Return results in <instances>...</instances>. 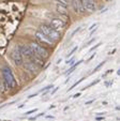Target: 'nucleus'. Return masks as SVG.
I'll return each mask as SVG.
<instances>
[{"label":"nucleus","mask_w":120,"mask_h":121,"mask_svg":"<svg viewBox=\"0 0 120 121\" xmlns=\"http://www.w3.org/2000/svg\"><path fill=\"white\" fill-rule=\"evenodd\" d=\"M36 110H38V108H34V109H32V110H29V112H25V115H31V114H33V112H36Z\"/></svg>","instance_id":"nucleus-18"},{"label":"nucleus","mask_w":120,"mask_h":121,"mask_svg":"<svg viewBox=\"0 0 120 121\" xmlns=\"http://www.w3.org/2000/svg\"><path fill=\"white\" fill-rule=\"evenodd\" d=\"M72 5L73 9L77 13H85V8L83 3L80 2V0H72Z\"/></svg>","instance_id":"nucleus-9"},{"label":"nucleus","mask_w":120,"mask_h":121,"mask_svg":"<svg viewBox=\"0 0 120 121\" xmlns=\"http://www.w3.org/2000/svg\"><path fill=\"white\" fill-rule=\"evenodd\" d=\"M97 120H104V118H103V117H102V118H100V117H98Z\"/></svg>","instance_id":"nucleus-26"},{"label":"nucleus","mask_w":120,"mask_h":121,"mask_svg":"<svg viewBox=\"0 0 120 121\" xmlns=\"http://www.w3.org/2000/svg\"><path fill=\"white\" fill-rule=\"evenodd\" d=\"M101 44H102V43H98L97 45H94V46H93V47H91V48H90V52H92L93 49H95V48H98L100 45H101Z\"/></svg>","instance_id":"nucleus-20"},{"label":"nucleus","mask_w":120,"mask_h":121,"mask_svg":"<svg viewBox=\"0 0 120 121\" xmlns=\"http://www.w3.org/2000/svg\"><path fill=\"white\" fill-rule=\"evenodd\" d=\"M97 25H98V24H93V25H92V26H91V27H90V28H89V29H90V30H91V29H92V28H93V27H95V26H97Z\"/></svg>","instance_id":"nucleus-24"},{"label":"nucleus","mask_w":120,"mask_h":121,"mask_svg":"<svg viewBox=\"0 0 120 121\" xmlns=\"http://www.w3.org/2000/svg\"><path fill=\"white\" fill-rule=\"evenodd\" d=\"M49 26L53 28V29H55L56 31L59 32L60 30L64 29V27H66V23H64L61 18H57V17H55V18L50 19Z\"/></svg>","instance_id":"nucleus-4"},{"label":"nucleus","mask_w":120,"mask_h":121,"mask_svg":"<svg viewBox=\"0 0 120 121\" xmlns=\"http://www.w3.org/2000/svg\"><path fill=\"white\" fill-rule=\"evenodd\" d=\"M104 64H105V61L101 62V63H100V64H99V65H98V66H97V68H95V69H94V70H93V73H94V72H97V71H98V70H99V69H100V68H102V66H103V65H104Z\"/></svg>","instance_id":"nucleus-16"},{"label":"nucleus","mask_w":120,"mask_h":121,"mask_svg":"<svg viewBox=\"0 0 120 121\" xmlns=\"http://www.w3.org/2000/svg\"><path fill=\"white\" fill-rule=\"evenodd\" d=\"M29 47H30V49L32 50V53H33L34 55L39 56V57L42 58V59L48 58V56H49V52H48V50L46 49L44 46L40 45L39 43L32 42V43L29 44Z\"/></svg>","instance_id":"nucleus-3"},{"label":"nucleus","mask_w":120,"mask_h":121,"mask_svg":"<svg viewBox=\"0 0 120 121\" xmlns=\"http://www.w3.org/2000/svg\"><path fill=\"white\" fill-rule=\"evenodd\" d=\"M74 61H75V59H74V58H71L70 60H68V61H67V64H70V65H73V63H74Z\"/></svg>","instance_id":"nucleus-17"},{"label":"nucleus","mask_w":120,"mask_h":121,"mask_svg":"<svg viewBox=\"0 0 120 121\" xmlns=\"http://www.w3.org/2000/svg\"><path fill=\"white\" fill-rule=\"evenodd\" d=\"M57 2H58V4H60V5H63V7H68L69 5V1L68 0H56Z\"/></svg>","instance_id":"nucleus-13"},{"label":"nucleus","mask_w":120,"mask_h":121,"mask_svg":"<svg viewBox=\"0 0 120 121\" xmlns=\"http://www.w3.org/2000/svg\"><path fill=\"white\" fill-rule=\"evenodd\" d=\"M39 31L42 32L43 34H45L46 37L52 40L54 43L57 42L58 40H60V37H61V35H60V32L56 31V30L53 29L49 25H45V24L40 26V30H39Z\"/></svg>","instance_id":"nucleus-2"},{"label":"nucleus","mask_w":120,"mask_h":121,"mask_svg":"<svg viewBox=\"0 0 120 121\" xmlns=\"http://www.w3.org/2000/svg\"><path fill=\"white\" fill-rule=\"evenodd\" d=\"M56 9H57V12H58V13H60L61 15H68V10H67V8L63 7V5L57 4Z\"/></svg>","instance_id":"nucleus-11"},{"label":"nucleus","mask_w":120,"mask_h":121,"mask_svg":"<svg viewBox=\"0 0 120 121\" xmlns=\"http://www.w3.org/2000/svg\"><path fill=\"white\" fill-rule=\"evenodd\" d=\"M84 79H85V77H84V78H80V79H79V80H78V82H75V84H74V85H73L72 87H71V88H70V89H69V91H70V90H72V89H73V88H74V87H76L77 85H78V84H79V82H83V80H84Z\"/></svg>","instance_id":"nucleus-14"},{"label":"nucleus","mask_w":120,"mask_h":121,"mask_svg":"<svg viewBox=\"0 0 120 121\" xmlns=\"http://www.w3.org/2000/svg\"><path fill=\"white\" fill-rule=\"evenodd\" d=\"M83 61H84V60H79V61L77 62V63L73 64V65H72V66H71V68H70V70H68V71L66 72V74H67V75H69V74H71V73H72V72L74 71V70H75V69L77 68V66L79 65V64H80V63H83Z\"/></svg>","instance_id":"nucleus-12"},{"label":"nucleus","mask_w":120,"mask_h":121,"mask_svg":"<svg viewBox=\"0 0 120 121\" xmlns=\"http://www.w3.org/2000/svg\"><path fill=\"white\" fill-rule=\"evenodd\" d=\"M54 87V86H53V85H49V86H47V87H45V88H43V89L41 90V92L42 91H46V90H48V89H52V88Z\"/></svg>","instance_id":"nucleus-19"},{"label":"nucleus","mask_w":120,"mask_h":121,"mask_svg":"<svg viewBox=\"0 0 120 121\" xmlns=\"http://www.w3.org/2000/svg\"><path fill=\"white\" fill-rule=\"evenodd\" d=\"M106 1H111V0H106Z\"/></svg>","instance_id":"nucleus-28"},{"label":"nucleus","mask_w":120,"mask_h":121,"mask_svg":"<svg viewBox=\"0 0 120 121\" xmlns=\"http://www.w3.org/2000/svg\"><path fill=\"white\" fill-rule=\"evenodd\" d=\"M79 95H80V93H76V94H74V95H73V98H78Z\"/></svg>","instance_id":"nucleus-23"},{"label":"nucleus","mask_w":120,"mask_h":121,"mask_svg":"<svg viewBox=\"0 0 120 121\" xmlns=\"http://www.w3.org/2000/svg\"><path fill=\"white\" fill-rule=\"evenodd\" d=\"M77 48H78V47H77V46H76V47H74V48H73V49H72V50H71V53H69V54H68V56H67V58L71 57V56H72V55H73V54H74V53H75V52H76V50H77Z\"/></svg>","instance_id":"nucleus-15"},{"label":"nucleus","mask_w":120,"mask_h":121,"mask_svg":"<svg viewBox=\"0 0 120 121\" xmlns=\"http://www.w3.org/2000/svg\"><path fill=\"white\" fill-rule=\"evenodd\" d=\"M2 91V86H1V84H0V92Z\"/></svg>","instance_id":"nucleus-27"},{"label":"nucleus","mask_w":120,"mask_h":121,"mask_svg":"<svg viewBox=\"0 0 120 121\" xmlns=\"http://www.w3.org/2000/svg\"><path fill=\"white\" fill-rule=\"evenodd\" d=\"M18 49H19V52H21V54L23 55V57H26L27 59H31L32 57H33L34 54L32 53V50L30 49L29 46L27 45H19L18 46Z\"/></svg>","instance_id":"nucleus-7"},{"label":"nucleus","mask_w":120,"mask_h":121,"mask_svg":"<svg viewBox=\"0 0 120 121\" xmlns=\"http://www.w3.org/2000/svg\"><path fill=\"white\" fill-rule=\"evenodd\" d=\"M11 59L14 61V63L16 65H21V64L24 63V57L21 54L18 47H16L15 49H13V52L11 53Z\"/></svg>","instance_id":"nucleus-5"},{"label":"nucleus","mask_w":120,"mask_h":121,"mask_svg":"<svg viewBox=\"0 0 120 121\" xmlns=\"http://www.w3.org/2000/svg\"><path fill=\"white\" fill-rule=\"evenodd\" d=\"M34 37H36V39L39 41V43L46 44V45H48V46L54 45V42H53L50 39H48L45 34H43L42 32H40V31H36V34H34Z\"/></svg>","instance_id":"nucleus-6"},{"label":"nucleus","mask_w":120,"mask_h":121,"mask_svg":"<svg viewBox=\"0 0 120 121\" xmlns=\"http://www.w3.org/2000/svg\"><path fill=\"white\" fill-rule=\"evenodd\" d=\"M79 30H80V27H78V28H77V29H76V30H74V31H73V33H72V35H71V37H73V35H74V34H75V33H76V32H77V31H79Z\"/></svg>","instance_id":"nucleus-21"},{"label":"nucleus","mask_w":120,"mask_h":121,"mask_svg":"<svg viewBox=\"0 0 120 121\" xmlns=\"http://www.w3.org/2000/svg\"><path fill=\"white\" fill-rule=\"evenodd\" d=\"M94 56H95V54H93V55H92V56H90V57H89V59H88V60H87V62H88V61H90V60H91V59H93V57H94Z\"/></svg>","instance_id":"nucleus-22"},{"label":"nucleus","mask_w":120,"mask_h":121,"mask_svg":"<svg viewBox=\"0 0 120 121\" xmlns=\"http://www.w3.org/2000/svg\"><path fill=\"white\" fill-rule=\"evenodd\" d=\"M1 73H2L3 76V84H4L7 89H13V88H15L17 86L15 77H14L13 73H12V71L9 68H3L1 70Z\"/></svg>","instance_id":"nucleus-1"},{"label":"nucleus","mask_w":120,"mask_h":121,"mask_svg":"<svg viewBox=\"0 0 120 121\" xmlns=\"http://www.w3.org/2000/svg\"><path fill=\"white\" fill-rule=\"evenodd\" d=\"M93 102V100H91V101H88V102H86L85 104H90V103H92Z\"/></svg>","instance_id":"nucleus-25"},{"label":"nucleus","mask_w":120,"mask_h":121,"mask_svg":"<svg viewBox=\"0 0 120 121\" xmlns=\"http://www.w3.org/2000/svg\"><path fill=\"white\" fill-rule=\"evenodd\" d=\"M23 66L26 69V70H27V71L31 72V73H38V72H39V68H40V66L36 65V64L34 63V62H32V61L24 62Z\"/></svg>","instance_id":"nucleus-8"},{"label":"nucleus","mask_w":120,"mask_h":121,"mask_svg":"<svg viewBox=\"0 0 120 121\" xmlns=\"http://www.w3.org/2000/svg\"><path fill=\"white\" fill-rule=\"evenodd\" d=\"M84 8L89 12H94L95 10H97L94 2L91 1V0H86V2L84 3Z\"/></svg>","instance_id":"nucleus-10"}]
</instances>
